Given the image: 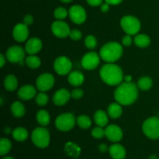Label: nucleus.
<instances>
[{
    "label": "nucleus",
    "mask_w": 159,
    "mask_h": 159,
    "mask_svg": "<svg viewBox=\"0 0 159 159\" xmlns=\"http://www.w3.org/2000/svg\"><path fill=\"white\" fill-rule=\"evenodd\" d=\"M68 12L65 8L64 7H57L55 9L54 12V16L57 20H62L68 16Z\"/></svg>",
    "instance_id": "473e14b6"
},
{
    "label": "nucleus",
    "mask_w": 159,
    "mask_h": 159,
    "mask_svg": "<svg viewBox=\"0 0 159 159\" xmlns=\"http://www.w3.org/2000/svg\"><path fill=\"white\" fill-rule=\"evenodd\" d=\"M100 62L99 56L96 52L86 53L82 59V65L85 69L93 70L98 67Z\"/></svg>",
    "instance_id": "f8f14e48"
},
{
    "label": "nucleus",
    "mask_w": 159,
    "mask_h": 159,
    "mask_svg": "<svg viewBox=\"0 0 159 159\" xmlns=\"http://www.w3.org/2000/svg\"><path fill=\"white\" fill-rule=\"evenodd\" d=\"M106 137L112 142H118L123 138V130L116 125H110L105 129Z\"/></svg>",
    "instance_id": "2eb2a0df"
},
{
    "label": "nucleus",
    "mask_w": 159,
    "mask_h": 159,
    "mask_svg": "<svg viewBox=\"0 0 159 159\" xmlns=\"http://www.w3.org/2000/svg\"><path fill=\"white\" fill-rule=\"evenodd\" d=\"M70 19L76 24H82L86 20V12L82 6L75 5L71 6L68 11Z\"/></svg>",
    "instance_id": "9b49d317"
},
{
    "label": "nucleus",
    "mask_w": 159,
    "mask_h": 159,
    "mask_svg": "<svg viewBox=\"0 0 159 159\" xmlns=\"http://www.w3.org/2000/svg\"><path fill=\"white\" fill-rule=\"evenodd\" d=\"M71 97V93L66 89H61L54 93L53 101L56 106H64L69 101Z\"/></svg>",
    "instance_id": "dca6fc26"
},
{
    "label": "nucleus",
    "mask_w": 159,
    "mask_h": 159,
    "mask_svg": "<svg viewBox=\"0 0 159 159\" xmlns=\"http://www.w3.org/2000/svg\"><path fill=\"white\" fill-rule=\"evenodd\" d=\"M25 61H26V65L30 68H32V69L38 68L40 66V65H41L40 59L37 56L35 55H30L29 57H26Z\"/></svg>",
    "instance_id": "7c9ffc66"
},
{
    "label": "nucleus",
    "mask_w": 159,
    "mask_h": 159,
    "mask_svg": "<svg viewBox=\"0 0 159 159\" xmlns=\"http://www.w3.org/2000/svg\"><path fill=\"white\" fill-rule=\"evenodd\" d=\"M5 131H6V133L9 134L11 132V129L9 127H6V128H5Z\"/></svg>",
    "instance_id": "de8ad7c7"
},
{
    "label": "nucleus",
    "mask_w": 159,
    "mask_h": 159,
    "mask_svg": "<svg viewBox=\"0 0 159 159\" xmlns=\"http://www.w3.org/2000/svg\"><path fill=\"white\" fill-rule=\"evenodd\" d=\"M11 112L16 118H21L26 113V109L22 102L16 101L11 105Z\"/></svg>",
    "instance_id": "b1692460"
},
{
    "label": "nucleus",
    "mask_w": 159,
    "mask_h": 159,
    "mask_svg": "<svg viewBox=\"0 0 159 159\" xmlns=\"http://www.w3.org/2000/svg\"><path fill=\"white\" fill-rule=\"evenodd\" d=\"M72 64L69 58L65 56L59 57L54 61V69L59 75H66L71 71Z\"/></svg>",
    "instance_id": "6e6552de"
},
{
    "label": "nucleus",
    "mask_w": 159,
    "mask_h": 159,
    "mask_svg": "<svg viewBox=\"0 0 159 159\" xmlns=\"http://www.w3.org/2000/svg\"><path fill=\"white\" fill-rule=\"evenodd\" d=\"M0 62H1V68H2L6 63V59H5L4 55L2 54H0Z\"/></svg>",
    "instance_id": "a18cd8bd"
},
{
    "label": "nucleus",
    "mask_w": 159,
    "mask_h": 159,
    "mask_svg": "<svg viewBox=\"0 0 159 159\" xmlns=\"http://www.w3.org/2000/svg\"><path fill=\"white\" fill-rule=\"evenodd\" d=\"M65 152L67 155L72 158H78L81 153V148L78 144L70 141L65 144Z\"/></svg>",
    "instance_id": "4be33fe9"
},
{
    "label": "nucleus",
    "mask_w": 159,
    "mask_h": 159,
    "mask_svg": "<svg viewBox=\"0 0 159 159\" xmlns=\"http://www.w3.org/2000/svg\"><path fill=\"white\" fill-rule=\"evenodd\" d=\"M76 120L71 113H63L59 115L55 120V126L61 131H68L75 127Z\"/></svg>",
    "instance_id": "0eeeda50"
},
{
    "label": "nucleus",
    "mask_w": 159,
    "mask_h": 159,
    "mask_svg": "<svg viewBox=\"0 0 159 159\" xmlns=\"http://www.w3.org/2000/svg\"><path fill=\"white\" fill-rule=\"evenodd\" d=\"M124 80H125L126 82H130L132 80V76L130 75L124 76Z\"/></svg>",
    "instance_id": "49530a36"
},
{
    "label": "nucleus",
    "mask_w": 159,
    "mask_h": 159,
    "mask_svg": "<svg viewBox=\"0 0 159 159\" xmlns=\"http://www.w3.org/2000/svg\"><path fill=\"white\" fill-rule=\"evenodd\" d=\"M149 159H158V158H157V156L155 155H152L149 157Z\"/></svg>",
    "instance_id": "8fccbe9b"
},
{
    "label": "nucleus",
    "mask_w": 159,
    "mask_h": 159,
    "mask_svg": "<svg viewBox=\"0 0 159 159\" xmlns=\"http://www.w3.org/2000/svg\"><path fill=\"white\" fill-rule=\"evenodd\" d=\"M68 81L73 86H79L82 85L85 81V76L82 72L79 71H74L69 73Z\"/></svg>",
    "instance_id": "aec40b11"
},
{
    "label": "nucleus",
    "mask_w": 159,
    "mask_h": 159,
    "mask_svg": "<svg viewBox=\"0 0 159 159\" xmlns=\"http://www.w3.org/2000/svg\"><path fill=\"white\" fill-rule=\"evenodd\" d=\"M85 45L89 49H93L97 46V40L93 35H89L85 39Z\"/></svg>",
    "instance_id": "72a5a7b5"
},
{
    "label": "nucleus",
    "mask_w": 159,
    "mask_h": 159,
    "mask_svg": "<svg viewBox=\"0 0 159 159\" xmlns=\"http://www.w3.org/2000/svg\"><path fill=\"white\" fill-rule=\"evenodd\" d=\"M34 22V17L32 15H26L23 18V23L26 25V26H30Z\"/></svg>",
    "instance_id": "ea45409f"
},
{
    "label": "nucleus",
    "mask_w": 159,
    "mask_h": 159,
    "mask_svg": "<svg viewBox=\"0 0 159 159\" xmlns=\"http://www.w3.org/2000/svg\"><path fill=\"white\" fill-rule=\"evenodd\" d=\"M94 120L96 125L99 126V127H103L105 126H107V124H108V116H107L106 112H104L103 110H99L95 113Z\"/></svg>",
    "instance_id": "5701e85b"
},
{
    "label": "nucleus",
    "mask_w": 159,
    "mask_h": 159,
    "mask_svg": "<svg viewBox=\"0 0 159 159\" xmlns=\"http://www.w3.org/2000/svg\"><path fill=\"white\" fill-rule=\"evenodd\" d=\"M138 96V89L136 84L134 82H124L120 84L114 93L116 102L121 105L129 106L137 100Z\"/></svg>",
    "instance_id": "f257e3e1"
},
{
    "label": "nucleus",
    "mask_w": 159,
    "mask_h": 159,
    "mask_svg": "<svg viewBox=\"0 0 159 159\" xmlns=\"http://www.w3.org/2000/svg\"><path fill=\"white\" fill-rule=\"evenodd\" d=\"M4 86L6 90L12 92L16 90L18 87V81L13 75H9L6 77L4 80Z\"/></svg>",
    "instance_id": "393cba45"
},
{
    "label": "nucleus",
    "mask_w": 159,
    "mask_h": 159,
    "mask_svg": "<svg viewBox=\"0 0 159 159\" xmlns=\"http://www.w3.org/2000/svg\"><path fill=\"white\" fill-rule=\"evenodd\" d=\"M124 0H105L106 2L109 3L110 5H113V6H116V5L120 4Z\"/></svg>",
    "instance_id": "37998d69"
},
{
    "label": "nucleus",
    "mask_w": 159,
    "mask_h": 159,
    "mask_svg": "<svg viewBox=\"0 0 159 159\" xmlns=\"http://www.w3.org/2000/svg\"><path fill=\"white\" fill-rule=\"evenodd\" d=\"M36 102L38 104L39 106H45L48 104V96L46 93H44L43 92L42 93H38V94L36 96Z\"/></svg>",
    "instance_id": "f704fd0d"
},
{
    "label": "nucleus",
    "mask_w": 159,
    "mask_h": 159,
    "mask_svg": "<svg viewBox=\"0 0 159 159\" xmlns=\"http://www.w3.org/2000/svg\"><path fill=\"white\" fill-rule=\"evenodd\" d=\"M25 57V51L19 46H12L6 51V58L11 63H21Z\"/></svg>",
    "instance_id": "9d476101"
},
{
    "label": "nucleus",
    "mask_w": 159,
    "mask_h": 159,
    "mask_svg": "<svg viewBox=\"0 0 159 159\" xmlns=\"http://www.w3.org/2000/svg\"><path fill=\"white\" fill-rule=\"evenodd\" d=\"M82 34L79 30H71L69 34V37H71V40H79L82 38Z\"/></svg>",
    "instance_id": "e433bc0d"
},
{
    "label": "nucleus",
    "mask_w": 159,
    "mask_h": 159,
    "mask_svg": "<svg viewBox=\"0 0 159 159\" xmlns=\"http://www.w3.org/2000/svg\"><path fill=\"white\" fill-rule=\"evenodd\" d=\"M42 46H43V43L40 39L37 37H33L26 42L25 51L27 54L33 55L38 53L41 50Z\"/></svg>",
    "instance_id": "f3484780"
},
{
    "label": "nucleus",
    "mask_w": 159,
    "mask_h": 159,
    "mask_svg": "<svg viewBox=\"0 0 159 159\" xmlns=\"http://www.w3.org/2000/svg\"><path fill=\"white\" fill-rule=\"evenodd\" d=\"M122 29L128 35H135L141 29V22L134 16H125L120 20Z\"/></svg>",
    "instance_id": "423d86ee"
},
{
    "label": "nucleus",
    "mask_w": 159,
    "mask_h": 159,
    "mask_svg": "<svg viewBox=\"0 0 159 159\" xmlns=\"http://www.w3.org/2000/svg\"><path fill=\"white\" fill-rule=\"evenodd\" d=\"M122 43L123 45H124V46L126 47H128L130 46V45H131L132 38L131 37H130V35H128V34H127V35L124 36L122 38Z\"/></svg>",
    "instance_id": "58836bf2"
},
{
    "label": "nucleus",
    "mask_w": 159,
    "mask_h": 159,
    "mask_svg": "<svg viewBox=\"0 0 159 159\" xmlns=\"http://www.w3.org/2000/svg\"><path fill=\"white\" fill-rule=\"evenodd\" d=\"M12 148V143L7 138H2L0 141V155L2 156L9 153Z\"/></svg>",
    "instance_id": "2f4dec72"
},
{
    "label": "nucleus",
    "mask_w": 159,
    "mask_h": 159,
    "mask_svg": "<svg viewBox=\"0 0 159 159\" xmlns=\"http://www.w3.org/2000/svg\"><path fill=\"white\" fill-rule=\"evenodd\" d=\"M107 113L110 117L112 119H117L120 117L123 113V109L121 104L119 102H113L109 106L107 109Z\"/></svg>",
    "instance_id": "412c9836"
},
{
    "label": "nucleus",
    "mask_w": 159,
    "mask_h": 159,
    "mask_svg": "<svg viewBox=\"0 0 159 159\" xmlns=\"http://www.w3.org/2000/svg\"><path fill=\"white\" fill-rule=\"evenodd\" d=\"M36 119L37 121L43 127L48 126L49 124L51 118H50V114L48 113V111L43 110H40V111L37 112V115H36Z\"/></svg>",
    "instance_id": "cd10ccee"
},
{
    "label": "nucleus",
    "mask_w": 159,
    "mask_h": 159,
    "mask_svg": "<svg viewBox=\"0 0 159 159\" xmlns=\"http://www.w3.org/2000/svg\"><path fill=\"white\" fill-rule=\"evenodd\" d=\"M123 54V48L119 43L109 42L102 47L99 52L101 58L107 63H114Z\"/></svg>",
    "instance_id": "7ed1b4c3"
},
{
    "label": "nucleus",
    "mask_w": 159,
    "mask_h": 159,
    "mask_svg": "<svg viewBox=\"0 0 159 159\" xmlns=\"http://www.w3.org/2000/svg\"><path fill=\"white\" fill-rule=\"evenodd\" d=\"M12 137L17 141H24L28 138V131L24 127H16L12 131Z\"/></svg>",
    "instance_id": "a878e982"
},
{
    "label": "nucleus",
    "mask_w": 159,
    "mask_h": 159,
    "mask_svg": "<svg viewBox=\"0 0 159 159\" xmlns=\"http://www.w3.org/2000/svg\"><path fill=\"white\" fill-rule=\"evenodd\" d=\"M86 1L89 6L96 7V6H101L102 4V1L103 0H86Z\"/></svg>",
    "instance_id": "a19ab883"
},
{
    "label": "nucleus",
    "mask_w": 159,
    "mask_h": 159,
    "mask_svg": "<svg viewBox=\"0 0 159 159\" xmlns=\"http://www.w3.org/2000/svg\"><path fill=\"white\" fill-rule=\"evenodd\" d=\"M134 43L138 47L141 48H147L150 45L151 43V39L148 35L144 34H138L136 37H134Z\"/></svg>",
    "instance_id": "bb28decb"
},
{
    "label": "nucleus",
    "mask_w": 159,
    "mask_h": 159,
    "mask_svg": "<svg viewBox=\"0 0 159 159\" xmlns=\"http://www.w3.org/2000/svg\"><path fill=\"white\" fill-rule=\"evenodd\" d=\"M2 159H14V158L11 156H6V157H4Z\"/></svg>",
    "instance_id": "3c124183"
},
{
    "label": "nucleus",
    "mask_w": 159,
    "mask_h": 159,
    "mask_svg": "<svg viewBox=\"0 0 159 159\" xmlns=\"http://www.w3.org/2000/svg\"><path fill=\"white\" fill-rule=\"evenodd\" d=\"M142 130L148 138L157 140L159 138V118L152 116L144 122Z\"/></svg>",
    "instance_id": "20e7f679"
},
{
    "label": "nucleus",
    "mask_w": 159,
    "mask_h": 159,
    "mask_svg": "<svg viewBox=\"0 0 159 159\" xmlns=\"http://www.w3.org/2000/svg\"><path fill=\"white\" fill-rule=\"evenodd\" d=\"M37 94L35 87L31 85H26L22 86L18 91V96L23 100H30L34 98Z\"/></svg>",
    "instance_id": "a211bd4d"
},
{
    "label": "nucleus",
    "mask_w": 159,
    "mask_h": 159,
    "mask_svg": "<svg viewBox=\"0 0 159 159\" xmlns=\"http://www.w3.org/2000/svg\"><path fill=\"white\" fill-rule=\"evenodd\" d=\"M83 91L80 89H75L73 90L71 93V96L73 99H79L83 96Z\"/></svg>",
    "instance_id": "4c0bfd02"
},
{
    "label": "nucleus",
    "mask_w": 159,
    "mask_h": 159,
    "mask_svg": "<svg viewBox=\"0 0 159 159\" xmlns=\"http://www.w3.org/2000/svg\"><path fill=\"white\" fill-rule=\"evenodd\" d=\"M100 77L109 85H117L124 79V73L118 65L113 63H107L100 69Z\"/></svg>",
    "instance_id": "f03ea898"
},
{
    "label": "nucleus",
    "mask_w": 159,
    "mask_h": 159,
    "mask_svg": "<svg viewBox=\"0 0 159 159\" xmlns=\"http://www.w3.org/2000/svg\"><path fill=\"white\" fill-rule=\"evenodd\" d=\"M32 141L37 148H45L50 144V134L46 128L37 127L34 129L31 135Z\"/></svg>",
    "instance_id": "39448f33"
},
{
    "label": "nucleus",
    "mask_w": 159,
    "mask_h": 159,
    "mask_svg": "<svg viewBox=\"0 0 159 159\" xmlns=\"http://www.w3.org/2000/svg\"><path fill=\"white\" fill-rule=\"evenodd\" d=\"M158 159H159V158H158Z\"/></svg>",
    "instance_id": "603ef678"
},
{
    "label": "nucleus",
    "mask_w": 159,
    "mask_h": 159,
    "mask_svg": "<svg viewBox=\"0 0 159 159\" xmlns=\"http://www.w3.org/2000/svg\"><path fill=\"white\" fill-rule=\"evenodd\" d=\"M54 85V77L50 73H44L39 76L36 81L37 89L41 92L50 90Z\"/></svg>",
    "instance_id": "1a4fd4ad"
},
{
    "label": "nucleus",
    "mask_w": 159,
    "mask_h": 159,
    "mask_svg": "<svg viewBox=\"0 0 159 159\" xmlns=\"http://www.w3.org/2000/svg\"><path fill=\"white\" fill-rule=\"evenodd\" d=\"M12 36L16 41L20 42V43L25 41L29 36L28 26H26L25 23L16 24L12 30Z\"/></svg>",
    "instance_id": "4468645a"
},
{
    "label": "nucleus",
    "mask_w": 159,
    "mask_h": 159,
    "mask_svg": "<svg viewBox=\"0 0 159 159\" xmlns=\"http://www.w3.org/2000/svg\"><path fill=\"white\" fill-rule=\"evenodd\" d=\"M51 30H52L53 34L59 38H65L69 36L70 32H71L69 26L62 20H57V21L54 22L51 26Z\"/></svg>",
    "instance_id": "ddd939ff"
},
{
    "label": "nucleus",
    "mask_w": 159,
    "mask_h": 159,
    "mask_svg": "<svg viewBox=\"0 0 159 159\" xmlns=\"http://www.w3.org/2000/svg\"><path fill=\"white\" fill-rule=\"evenodd\" d=\"M110 5L107 2L102 3L100 6L101 11H102V12H107L109 10H110Z\"/></svg>",
    "instance_id": "79ce46f5"
},
{
    "label": "nucleus",
    "mask_w": 159,
    "mask_h": 159,
    "mask_svg": "<svg viewBox=\"0 0 159 159\" xmlns=\"http://www.w3.org/2000/svg\"><path fill=\"white\" fill-rule=\"evenodd\" d=\"M76 123L82 129H88L92 125L91 119L86 115H80L78 116L76 119Z\"/></svg>",
    "instance_id": "c756f323"
},
{
    "label": "nucleus",
    "mask_w": 159,
    "mask_h": 159,
    "mask_svg": "<svg viewBox=\"0 0 159 159\" xmlns=\"http://www.w3.org/2000/svg\"><path fill=\"white\" fill-rule=\"evenodd\" d=\"M153 81L150 77H142L138 80V86L140 89L147 91L152 87Z\"/></svg>",
    "instance_id": "c85d7f7f"
},
{
    "label": "nucleus",
    "mask_w": 159,
    "mask_h": 159,
    "mask_svg": "<svg viewBox=\"0 0 159 159\" xmlns=\"http://www.w3.org/2000/svg\"><path fill=\"white\" fill-rule=\"evenodd\" d=\"M60 1L62 2H64V3H69V2H71L72 0H60Z\"/></svg>",
    "instance_id": "09e8293b"
},
{
    "label": "nucleus",
    "mask_w": 159,
    "mask_h": 159,
    "mask_svg": "<svg viewBox=\"0 0 159 159\" xmlns=\"http://www.w3.org/2000/svg\"><path fill=\"white\" fill-rule=\"evenodd\" d=\"M99 149L101 152H107L108 148H107V145L105 144H101L99 146Z\"/></svg>",
    "instance_id": "c03bdc74"
},
{
    "label": "nucleus",
    "mask_w": 159,
    "mask_h": 159,
    "mask_svg": "<svg viewBox=\"0 0 159 159\" xmlns=\"http://www.w3.org/2000/svg\"><path fill=\"white\" fill-rule=\"evenodd\" d=\"M109 152L113 159H124L126 157L125 148L119 144H114L110 146Z\"/></svg>",
    "instance_id": "6ab92c4d"
},
{
    "label": "nucleus",
    "mask_w": 159,
    "mask_h": 159,
    "mask_svg": "<svg viewBox=\"0 0 159 159\" xmlns=\"http://www.w3.org/2000/svg\"><path fill=\"white\" fill-rule=\"evenodd\" d=\"M92 135H93V138H96V139H100V138H102L103 137L106 136L105 130L98 126L97 127H95L92 130Z\"/></svg>",
    "instance_id": "c9c22d12"
}]
</instances>
